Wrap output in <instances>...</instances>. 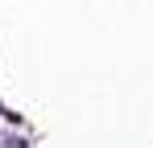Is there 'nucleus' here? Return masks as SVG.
<instances>
[{"label":"nucleus","instance_id":"1","mask_svg":"<svg viewBox=\"0 0 153 148\" xmlns=\"http://www.w3.org/2000/svg\"><path fill=\"white\" fill-rule=\"evenodd\" d=\"M4 148H29V140H21V136H8V140H4Z\"/></svg>","mask_w":153,"mask_h":148}]
</instances>
